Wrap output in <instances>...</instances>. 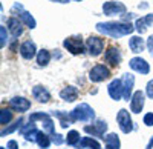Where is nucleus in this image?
<instances>
[{"instance_id": "1", "label": "nucleus", "mask_w": 153, "mask_h": 149, "mask_svg": "<svg viewBox=\"0 0 153 149\" xmlns=\"http://www.w3.org/2000/svg\"><path fill=\"white\" fill-rule=\"evenodd\" d=\"M95 29L103 34L107 35L110 39H121V37L130 35L135 32V25L133 23H127V22H98Z\"/></svg>"}, {"instance_id": "2", "label": "nucleus", "mask_w": 153, "mask_h": 149, "mask_svg": "<svg viewBox=\"0 0 153 149\" xmlns=\"http://www.w3.org/2000/svg\"><path fill=\"white\" fill-rule=\"evenodd\" d=\"M71 117L74 121H81V123H89L95 118V111L92 106H89L87 103H80L76 105L71 111Z\"/></svg>"}, {"instance_id": "3", "label": "nucleus", "mask_w": 153, "mask_h": 149, "mask_svg": "<svg viewBox=\"0 0 153 149\" xmlns=\"http://www.w3.org/2000/svg\"><path fill=\"white\" fill-rule=\"evenodd\" d=\"M63 48L72 55H81L86 51V42L81 35H69L63 40Z\"/></svg>"}, {"instance_id": "4", "label": "nucleus", "mask_w": 153, "mask_h": 149, "mask_svg": "<svg viewBox=\"0 0 153 149\" xmlns=\"http://www.w3.org/2000/svg\"><path fill=\"white\" fill-rule=\"evenodd\" d=\"M37 120H42L43 123V131L48 132L49 135H54L57 134L55 132V125H54V120H52V115L49 112H42V111H37V112H32L29 115V121H37Z\"/></svg>"}, {"instance_id": "5", "label": "nucleus", "mask_w": 153, "mask_h": 149, "mask_svg": "<svg viewBox=\"0 0 153 149\" xmlns=\"http://www.w3.org/2000/svg\"><path fill=\"white\" fill-rule=\"evenodd\" d=\"M110 76H112V72L104 63H97L95 66L91 68V71H89V80L92 83L106 82V80L110 79Z\"/></svg>"}, {"instance_id": "6", "label": "nucleus", "mask_w": 153, "mask_h": 149, "mask_svg": "<svg viewBox=\"0 0 153 149\" xmlns=\"http://www.w3.org/2000/svg\"><path fill=\"white\" fill-rule=\"evenodd\" d=\"M86 51L91 57H98L104 51V39L98 35H89L86 39Z\"/></svg>"}, {"instance_id": "7", "label": "nucleus", "mask_w": 153, "mask_h": 149, "mask_svg": "<svg viewBox=\"0 0 153 149\" xmlns=\"http://www.w3.org/2000/svg\"><path fill=\"white\" fill-rule=\"evenodd\" d=\"M127 12V8L123 2H117V0H109V2L103 3V14L107 17H113V16H120L123 17Z\"/></svg>"}, {"instance_id": "8", "label": "nucleus", "mask_w": 153, "mask_h": 149, "mask_svg": "<svg viewBox=\"0 0 153 149\" xmlns=\"http://www.w3.org/2000/svg\"><path fill=\"white\" fill-rule=\"evenodd\" d=\"M83 131L87 132L94 139L104 140V135L107 132V121L106 120H97L95 123H92V125H86L83 128Z\"/></svg>"}, {"instance_id": "9", "label": "nucleus", "mask_w": 153, "mask_h": 149, "mask_svg": "<svg viewBox=\"0 0 153 149\" xmlns=\"http://www.w3.org/2000/svg\"><path fill=\"white\" fill-rule=\"evenodd\" d=\"M117 123L123 134H130L133 131V120L130 117V112L127 109H120L117 114Z\"/></svg>"}, {"instance_id": "10", "label": "nucleus", "mask_w": 153, "mask_h": 149, "mask_svg": "<svg viewBox=\"0 0 153 149\" xmlns=\"http://www.w3.org/2000/svg\"><path fill=\"white\" fill-rule=\"evenodd\" d=\"M123 98L126 102L132 100V95H133V86H135V76L132 72H126L123 74Z\"/></svg>"}, {"instance_id": "11", "label": "nucleus", "mask_w": 153, "mask_h": 149, "mask_svg": "<svg viewBox=\"0 0 153 149\" xmlns=\"http://www.w3.org/2000/svg\"><path fill=\"white\" fill-rule=\"evenodd\" d=\"M9 108L14 111V112H26V111L31 109V100H28L26 97H22V95H16L9 100Z\"/></svg>"}, {"instance_id": "12", "label": "nucleus", "mask_w": 153, "mask_h": 149, "mask_svg": "<svg viewBox=\"0 0 153 149\" xmlns=\"http://www.w3.org/2000/svg\"><path fill=\"white\" fill-rule=\"evenodd\" d=\"M129 66L132 71L138 72V74H141V76H147V74L150 72V63L143 58V57H133L129 60Z\"/></svg>"}, {"instance_id": "13", "label": "nucleus", "mask_w": 153, "mask_h": 149, "mask_svg": "<svg viewBox=\"0 0 153 149\" xmlns=\"http://www.w3.org/2000/svg\"><path fill=\"white\" fill-rule=\"evenodd\" d=\"M146 105V94L143 91H135L130 100V112L132 114H141Z\"/></svg>"}, {"instance_id": "14", "label": "nucleus", "mask_w": 153, "mask_h": 149, "mask_svg": "<svg viewBox=\"0 0 153 149\" xmlns=\"http://www.w3.org/2000/svg\"><path fill=\"white\" fill-rule=\"evenodd\" d=\"M6 28H8V31L11 32V35L14 37V39H19V37L23 34V31H25V25H23V22L19 17L12 16V17H9L6 20Z\"/></svg>"}, {"instance_id": "15", "label": "nucleus", "mask_w": 153, "mask_h": 149, "mask_svg": "<svg viewBox=\"0 0 153 149\" xmlns=\"http://www.w3.org/2000/svg\"><path fill=\"white\" fill-rule=\"evenodd\" d=\"M123 60L121 49L117 46H109L107 51H104V61L109 63L110 66H118Z\"/></svg>"}, {"instance_id": "16", "label": "nucleus", "mask_w": 153, "mask_h": 149, "mask_svg": "<svg viewBox=\"0 0 153 149\" xmlns=\"http://www.w3.org/2000/svg\"><path fill=\"white\" fill-rule=\"evenodd\" d=\"M19 52H20V55L25 58V60H32V58H35L37 57V45H35V42H32V40H25L22 45H20V48H19Z\"/></svg>"}, {"instance_id": "17", "label": "nucleus", "mask_w": 153, "mask_h": 149, "mask_svg": "<svg viewBox=\"0 0 153 149\" xmlns=\"http://www.w3.org/2000/svg\"><path fill=\"white\" fill-rule=\"evenodd\" d=\"M107 94L112 100L120 102L123 98V80L121 79H113L107 85Z\"/></svg>"}, {"instance_id": "18", "label": "nucleus", "mask_w": 153, "mask_h": 149, "mask_svg": "<svg viewBox=\"0 0 153 149\" xmlns=\"http://www.w3.org/2000/svg\"><path fill=\"white\" fill-rule=\"evenodd\" d=\"M135 31L138 32V35H143L152 25H153V12H150V14H146L143 17H139L135 20Z\"/></svg>"}, {"instance_id": "19", "label": "nucleus", "mask_w": 153, "mask_h": 149, "mask_svg": "<svg viewBox=\"0 0 153 149\" xmlns=\"http://www.w3.org/2000/svg\"><path fill=\"white\" fill-rule=\"evenodd\" d=\"M19 132H20L22 137H25V140H28V142H35V139H37L38 132H40V129L35 126L34 121H29L28 125H23V126L19 129Z\"/></svg>"}, {"instance_id": "20", "label": "nucleus", "mask_w": 153, "mask_h": 149, "mask_svg": "<svg viewBox=\"0 0 153 149\" xmlns=\"http://www.w3.org/2000/svg\"><path fill=\"white\" fill-rule=\"evenodd\" d=\"M32 97L35 98L38 103H49L52 95H51V92H49V89L46 88V86L35 85L34 88H32Z\"/></svg>"}, {"instance_id": "21", "label": "nucleus", "mask_w": 153, "mask_h": 149, "mask_svg": "<svg viewBox=\"0 0 153 149\" xmlns=\"http://www.w3.org/2000/svg\"><path fill=\"white\" fill-rule=\"evenodd\" d=\"M78 95H80V91L74 85H68V86H65V88L60 91V98H61V100H65L66 103L75 102L76 98H78Z\"/></svg>"}, {"instance_id": "22", "label": "nucleus", "mask_w": 153, "mask_h": 149, "mask_svg": "<svg viewBox=\"0 0 153 149\" xmlns=\"http://www.w3.org/2000/svg\"><path fill=\"white\" fill-rule=\"evenodd\" d=\"M129 48L133 54H141L144 51V48H147V45L141 35H132L129 39Z\"/></svg>"}, {"instance_id": "23", "label": "nucleus", "mask_w": 153, "mask_h": 149, "mask_svg": "<svg viewBox=\"0 0 153 149\" xmlns=\"http://www.w3.org/2000/svg\"><path fill=\"white\" fill-rule=\"evenodd\" d=\"M49 114L60 120V126H61L63 129H68L72 123H75V121L72 120V117H71V112H65V111H51Z\"/></svg>"}, {"instance_id": "24", "label": "nucleus", "mask_w": 153, "mask_h": 149, "mask_svg": "<svg viewBox=\"0 0 153 149\" xmlns=\"http://www.w3.org/2000/svg\"><path fill=\"white\" fill-rule=\"evenodd\" d=\"M75 148L76 149H86V148H89V149H103L101 148V143L97 139H94V137H81L80 143L76 145Z\"/></svg>"}, {"instance_id": "25", "label": "nucleus", "mask_w": 153, "mask_h": 149, "mask_svg": "<svg viewBox=\"0 0 153 149\" xmlns=\"http://www.w3.org/2000/svg\"><path fill=\"white\" fill-rule=\"evenodd\" d=\"M51 58H52V54H51L49 49H45V48L40 49V51L37 52V57H35L37 65L40 66V68H46L51 63Z\"/></svg>"}, {"instance_id": "26", "label": "nucleus", "mask_w": 153, "mask_h": 149, "mask_svg": "<svg viewBox=\"0 0 153 149\" xmlns=\"http://www.w3.org/2000/svg\"><path fill=\"white\" fill-rule=\"evenodd\" d=\"M17 17H19L22 22H23V25H25L26 28H29V29H35V28H37V20L34 19V16L31 14L29 11L23 9V11L20 12V14H19Z\"/></svg>"}, {"instance_id": "27", "label": "nucleus", "mask_w": 153, "mask_h": 149, "mask_svg": "<svg viewBox=\"0 0 153 149\" xmlns=\"http://www.w3.org/2000/svg\"><path fill=\"white\" fill-rule=\"evenodd\" d=\"M104 145H106V149H121V140L115 132L104 135Z\"/></svg>"}, {"instance_id": "28", "label": "nucleus", "mask_w": 153, "mask_h": 149, "mask_svg": "<svg viewBox=\"0 0 153 149\" xmlns=\"http://www.w3.org/2000/svg\"><path fill=\"white\" fill-rule=\"evenodd\" d=\"M35 143L38 145L40 149H48L51 145H52V135H49L45 131H40L38 135H37V139H35Z\"/></svg>"}, {"instance_id": "29", "label": "nucleus", "mask_w": 153, "mask_h": 149, "mask_svg": "<svg viewBox=\"0 0 153 149\" xmlns=\"http://www.w3.org/2000/svg\"><path fill=\"white\" fill-rule=\"evenodd\" d=\"M22 126H23V117H19L17 120H14V123H12V125H9V126H6V128L2 129V132H0V137H6V135H9V134H12V132H16L17 129H20Z\"/></svg>"}, {"instance_id": "30", "label": "nucleus", "mask_w": 153, "mask_h": 149, "mask_svg": "<svg viewBox=\"0 0 153 149\" xmlns=\"http://www.w3.org/2000/svg\"><path fill=\"white\" fill-rule=\"evenodd\" d=\"M12 115H14V111L11 108H2V111H0V125L3 128L9 125V121H12Z\"/></svg>"}, {"instance_id": "31", "label": "nucleus", "mask_w": 153, "mask_h": 149, "mask_svg": "<svg viewBox=\"0 0 153 149\" xmlns=\"http://www.w3.org/2000/svg\"><path fill=\"white\" fill-rule=\"evenodd\" d=\"M80 132L78 131H75V129H72V131H69L68 132V135H66V145L68 146H76V145H78L80 143Z\"/></svg>"}, {"instance_id": "32", "label": "nucleus", "mask_w": 153, "mask_h": 149, "mask_svg": "<svg viewBox=\"0 0 153 149\" xmlns=\"http://www.w3.org/2000/svg\"><path fill=\"white\" fill-rule=\"evenodd\" d=\"M8 32H9L8 28L5 26V25H2V26H0V48L2 49L8 45V40H9L8 39Z\"/></svg>"}, {"instance_id": "33", "label": "nucleus", "mask_w": 153, "mask_h": 149, "mask_svg": "<svg viewBox=\"0 0 153 149\" xmlns=\"http://www.w3.org/2000/svg\"><path fill=\"white\" fill-rule=\"evenodd\" d=\"M52 143H54L55 146H60V145H63V143H66V139L63 137L61 134H54V135H52Z\"/></svg>"}, {"instance_id": "34", "label": "nucleus", "mask_w": 153, "mask_h": 149, "mask_svg": "<svg viewBox=\"0 0 153 149\" xmlns=\"http://www.w3.org/2000/svg\"><path fill=\"white\" fill-rule=\"evenodd\" d=\"M146 95L150 98V100H153V79L147 82L146 85Z\"/></svg>"}, {"instance_id": "35", "label": "nucleus", "mask_w": 153, "mask_h": 149, "mask_svg": "<svg viewBox=\"0 0 153 149\" xmlns=\"http://www.w3.org/2000/svg\"><path fill=\"white\" fill-rule=\"evenodd\" d=\"M143 123L146 126H153V112H147V114H144V117H143Z\"/></svg>"}, {"instance_id": "36", "label": "nucleus", "mask_w": 153, "mask_h": 149, "mask_svg": "<svg viewBox=\"0 0 153 149\" xmlns=\"http://www.w3.org/2000/svg\"><path fill=\"white\" fill-rule=\"evenodd\" d=\"M146 45H147V51H149V54L153 57V34L149 35V39L146 40Z\"/></svg>"}, {"instance_id": "37", "label": "nucleus", "mask_w": 153, "mask_h": 149, "mask_svg": "<svg viewBox=\"0 0 153 149\" xmlns=\"http://www.w3.org/2000/svg\"><path fill=\"white\" fill-rule=\"evenodd\" d=\"M135 19V14L133 12H126V14L121 17V22H127V23H130V20Z\"/></svg>"}, {"instance_id": "38", "label": "nucleus", "mask_w": 153, "mask_h": 149, "mask_svg": "<svg viewBox=\"0 0 153 149\" xmlns=\"http://www.w3.org/2000/svg\"><path fill=\"white\" fill-rule=\"evenodd\" d=\"M6 148H8V149H19V142H16V140H9V142L6 143Z\"/></svg>"}, {"instance_id": "39", "label": "nucleus", "mask_w": 153, "mask_h": 149, "mask_svg": "<svg viewBox=\"0 0 153 149\" xmlns=\"http://www.w3.org/2000/svg\"><path fill=\"white\" fill-rule=\"evenodd\" d=\"M138 8H139V9H147V8H149V3L143 2V3H139V5H138Z\"/></svg>"}, {"instance_id": "40", "label": "nucleus", "mask_w": 153, "mask_h": 149, "mask_svg": "<svg viewBox=\"0 0 153 149\" xmlns=\"http://www.w3.org/2000/svg\"><path fill=\"white\" fill-rule=\"evenodd\" d=\"M9 48H11V51H16V48H17V39H14V42H12V45Z\"/></svg>"}, {"instance_id": "41", "label": "nucleus", "mask_w": 153, "mask_h": 149, "mask_svg": "<svg viewBox=\"0 0 153 149\" xmlns=\"http://www.w3.org/2000/svg\"><path fill=\"white\" fill-rule=\"evenodd\" d=\"M51 2H54V3H69L71 0H51Z\"/></svg>"}, {"instance_id": "42", "label": "nucleus", "mask_w": 153, "mask_h": 149, "mask_svg": "<svg viewBox=\"0 0 153 149\" xmlns=\"http://www.w3.org/2000/svg\"><path fill=\"white\" fill-rule=\"evenodd\" d=\"M153 148V137L149 140V143H147V146H146V149H152Z\"/></svg>"}, {"instance_id": "43", "label": "nucleus", "mask_w": 153, "mask_h": 149, "mask_svg": "<svg viewBox=\"0 0 153 149\" xmlns=\"http://www.w3.org/2000/svg\"><path fill=\"white\" fill-rule=\"evenodd\" d=\"M52 57H57V58H60V57H61V54H60V52H54V54H52Z\"/></svg>"}, {"instance_id": "44", "label": "nucleus", "mask_w": 153, "mask_h": 149, "mask_svg": "<svg viewBox=\"0 0 153 149\" xmlns=\"http://www.w3.org/2000/svg\"><path fill=\"white\" fill-rule=\"evenodd\" d=\"M0 149H8V148H5V146H0Z\"/></svg>"}, {"instance_id": "45", "label": "nucleus", "mask_w": 153, "mask_h": 149, "mask_svg": "<svg viewBox=\"0 0 153 149\" xmlns=\"http://www.w3.org/2000/svg\"><path fill=\"white\" fill-rule=\"evenodd\" d=\"M75 2H81V0H75Z\"/></svg>"}]
</instances>
